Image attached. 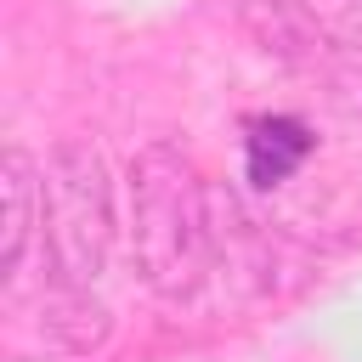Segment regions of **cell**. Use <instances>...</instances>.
I'll list each match as a JSON object with an SVG mask.
<instances>
[{"label":"cell","instance_id":"1","mask_svg":"<svg viewBox=\"0 0 362 362\" xmlns=\"http://www.w3.org/2000/svg\"><path fill=\"white\" fill-rule=\"evenodd\" d=\"M130 260L158 300H192L215 272L209 181L175 141H147L130 158Z\"/></svg>","mask_w":362,"mask_h":362},{"label":"cell","instance_id":"2","mask_svg":"<svg viewBox=\"0 0 362 362\" xmlns=\"http://www.w3.org/2000/svg\"><path fill=\"white\" fill-rule=\"evenodd\" d=\"M40 243L45 272L62 283H96L113 255V181L79 136H62L40 164Z\"/></svg>","mask_w":362,"mask_h":362},{"label":"cell","instance_id":"3","mask_svg":"<svg viewBox=\"0 0 362 362\" xmlns=\"http://www.w3.org/2000/svg\"><path fill=\"white\" fill-rule=\"evenodd\" d=\"M113 334L107 305L90 294V283H62L45 272L40 294L11 317V351L23 356H57V362H79L96 356Z\"/></svg>","mask_w":362,"mask_h":362},{"label":"cell","instance_id":"4","mask_svg":"<svg viewBox=\"0 0 362 362\" xmlns=\"http://www.w3.org/2000/svg\"><path fill=\"white\" fill-rule=\"evenodd\" d=\"M243 28L266 57H277L288 68H328L334 40L300 0H249L243 6Z\"/></svg>","mask_w":362,"mask_h":362},{"label":"cell","instance_id":"5","mask_svg":"<svg viewBox=\"0 0 362 362\" xmlns=\"http://www.w3.org/2000/svg\"><path fill=\"white\" fill-rule=\"evenodd\" d=\"M0 277L17 283V266L40 232V164L23 147H6L0 158Z\"/></svg>","mask_w":362,"mask_h":362},{"label":"cell","instance_id":"6","mask_svg":"<svg viewBox=\"0 0 362 362\" xmlns=\"http://www.w3.org/2000/svg\"><path fill=\"white\" fill-rule=\"evenodd\" d=\"M243 153H249V181H255L260 192H272V187H283V181L305 164L311 130H305L300 119H288V113H266V119H249Z\"/></svg>","mask_w":362,"mask_h":362},{"label":"cell","instance_id":"7","mask_svg":"<svg viewBox=\"0 0 362 362\" xmlns=\"http://www.w3.org/2000/svg\"><path fill=\"white\" fill-rule=\"evenodd\" d=\"M328 85H334L339 107L362 113V28L345 34V40H334V51H328Z\"/></svg>","mask_w":362,"mask_h":362}]
</instances>
